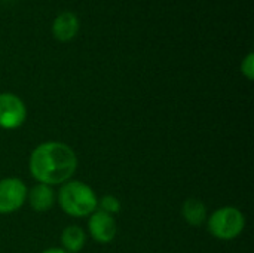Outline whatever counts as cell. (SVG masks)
Returning a JSON list of instances; mask_svg holds the SVG:
<instances>
[{"instance_id": "obj_1", "label": "cell", "mask_w": 254, "mask_h": 253, "mask_svg": "<svg viewBox=\"0 0 254 253\" xmlns=\"http://www.w3.org/2000/svg\"><path fill=\"white\" fill-rule=\"evenodd\" d=\"M79 166L74 149L58 140H49L37 145L28 158L30 174L37 183L48 186L64 185L71 180Z\"/></svg>"}, {"instance_id": "obj_2", "label": "cell", "mask_w": 254, "mask_h": 253, "mask_svg": "<svg viewBox=\"0 0 254 253\" xmlns=\"http://www.w3.org/2000/svg\"><path fill=\"white\" fill-rule=\"evenodd\" d=\"M57 203L65 215L71 218H86L97 210L98 197L88 183L68 180L61 185L57 194Z\"/></svg>"}, {"instance_id": "obj_3", "label": "cell", "mask_w": 254, "mask_h": 253, "mask_svg": "<svg viewBox=\"0 0 254 253\" xmlns=\"http://www.w3.org/2000/svg\"><path fill=\"white\" fill-rule=\"evenodd\" d=\"M207 228L214 239L229 242L243 234L246 228V216L240 209L225 206L214 210L207 218Z\"/></svg>"}, {"instance_id": "obj_4", "label": "cell", "mask_w": 254, "mask_h": 253, "mask_svg": "<svg viewBox=\"0 0 254 253\" xmlns=\"http://www.w3.org/2000/svg\"><path fill=\"white\" fill-rule=\"evenodd\" d=\"M28 188L18 177L0 180V215H10L27 203Z\"/></svg>"}, {"instance_id": "obj_5", "label": "cell", "mask_w": 254, "mask_h": 253, "mask_svg": "<svg viewBox=\"0 0 254 253\" xmlns=\"http://www.w3.org/2000/svg\"><path fill=\"white\" fill-rule=\"evenodd\" d=\"M27 119L25 103L13 92L0 94V128L16 130Z\"/></svg>"}, {"instance_id": "obj_6", "label": "cell", "mask_w": 254, "mask_h": 253, "mask_svg": "<svg viewBox=\"0 0 254 253\" xmlns=\"http://www.w3.org/2000/svg\"><path fill=\"white\" fill-rule=\"evenodd\" d=\"M88 231L92 240H95L100 245H109L115 240L118 233V225L113 216L95 210L88 221Z\"/></svg>"}, {"instance_id": "obj_7", "label": "cell", "mask_w": 254, "mask_h": 253, "mask_svg": "<svg viewBox=\"0 0 254 253\" xmlns=\"http://www.w3.org/2000/svg\"><path fill=\"white\" fill-rule=\"evenodd\" d=\"M79 18L73 12H61L55 16L51 31L52 36L60 42H70L79 33Z\"/></svg>"}, {"instance_id": "obj_8", "label": "cell", "mask_w": 254, "mask_h": 253, "mask_svg": "<svg viewBox=\"0 0 254 253\" xmlns=\"http://www.w3.org/2000/svg\"><path fill=\"white\" fill-rule=\"evenodd\" d=\"M27 201L34 212L43 213L54 207V204L57 201V195H55V191L52 186H48L43 183H36L28 191Z\"/></svg>"}, {"instance_id": "obj_9", "label": "cell", "mask_w": 254, "mask_h": 253, "mask_svg": "<svg viewBox=\"0 0 254 253\" xmlns=\"http://www.w3.org/2000/svg\"><path fill=\"white\" fill-rule=\"evenodd\" d=\"M60 242L65 252L79 253L86 245V233L79 225H68L63 230Z\"/></svg>"}, {"instance_id": "obj_10", "label": "cell", "mask_w": 254, "mask_h": 253, "mask_svg": "<svg viewBox=\"0 0 254 253\" xmlns=\"http://www.w3.org/2000/svg\"><path fill=\"white\" fill-rule=\"evenodd\" d=\"M182 216L190 227H202L207 222L208 213L204 201L198 198H188L182 206Z\"/></svg>"}, {"instance_id": "obj_11", "label": "cell", "mask_w": 254, "mask_h": 253, "mask_svg": "<svg viewBox=\"0 0 254 253\" xmlns=\"http://www.w3.org/2000/svg\"><path fill=\"white\" fill-rule=\"evenodd\" d=\"M122 209V204L119 201V198H116L115 195L112 194H107V195H103L100 200H98V206H97V210H101L110 216L119 213Z\"/></svg>"}, {"instance_id": "obj_12", "label": "cell", "mask_w": 254, "mask_h": 253, "mask_svg": "<svg viewBox=\"0 0 254 253\" xmlns=\"http://www.w3.org/2000/svg\"><path fill=\"white\" fill-rule=\"evenodd\" d=\"M241 73L249 79V81H253L254 79V54L253 52H249L244 60L241 61Z\"/></svg>"}, {"instance_id": "obj_13", "label": "cell", "mask_w": 254, "mask_h": 253, "mask_svg": "<svg viewBox=\"0 0 254 253\" xmlns=\"http://www.w3.org/2000/svg\"><path fill=\"white\" fill-rule=\"evenodd\" d=\"M40 253H68V252H65L63 248H48V249L42 251Z\"/></svg>"}]
</instances>
